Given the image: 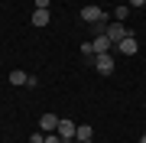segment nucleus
Wrapping results in <instances>:
<instances>
[{
  "label": "nucleus",
  "instance_id": "ddd939ff",
  "mask_svg": "<svg viewBox=\"0 0 146 143\" xmlns=\"http://www.w3.org/2000/svg\"><path fill=\"white\" fill-rule=\"evenodd\" d=\"M36 3V10H49V0H33Z\"/></svg>",
  "mask_w": 146,
  "mask_h": 143
},
{
  "label": "nucleus",
  "instance_id": "9b49d317",
  "mask_svg": "<svg viewBox=\"0 0 146 143\" xmlns=\"http://www.w3.org/2000/svg\"><path fill=\"white\" fill-rule=\"evenodd\" d=\"M29 143H46V133H42V130H36V133L29 137Z\"/></svg>",
  "mask_w": 146,
  "mask_h": 143
},
{
  "label": "nucleus",
  "instance_id": "423d86ee",
  "mask_svg": "<svg viewBox=\"0 0 146 143\" xmlns=\"http://www.w3.org/2000/svg\"><path fill=\"white\" fill-rule=\"evenodd\" d=\"M117 49H120V55H136V49H140V43H136V36L130 33V36H127V39H123V43H120Z\"/></svg>",
  "mask_w": 146,
  "mask_h": 143
},
{
  "label": "nucleus",
  "instance_id": "39448f33",
  "mask_svg": "<svg viewBox=\"0 0 146 143\" xmlns=\"http://www.w3.org/2000/svg\"><path fill=\"white\" fill-rule=\"evenodd\" d=\"M39 130H42V133H55V130H58V117H55V114H42Z\"/></svg>",
  "mask_w": 146,
  "mask_h": 143
},
{
  "label": "nucleus",
  "instance_id": "2eb2a0df",
  "mask_svg": "<svg viewBox=\"0 0 146 143\" xmlns=\"http://www.w3.org/2000/svg\"><path fill=\"white\" fill-rule=\"evenodd\" d=\"M140 143H146V133H143V137H140Z\"/></svg>",
  "mask_w": 146,
  "mask_h": 143
},
{
  "label": "nucleus",
  "instance_id": "dca6fc26",
  "mask_svg": "<svg viewBox=\"0 0 146 143\" xmlns=\"http://www.w3.org/2000/svg\"><path fill=\"white\" fill-rule=\"evenodd\" d=\"M65 143H78V140H65Z\"/></svg>",
  "mask_w": 146,
  "mask_h": 143
},
{
  "label": "nucleus",
  "instance_id": "9d476101",
  "mask_svg": "<svg viewBox=\"0 0 146 143\" xmlns=\"http://www.w3.org/2000/svg\"><path fill=\"white\" fill-rule=\"evenodd\" d=\"M127 13H130V7H127V3H120L117 10H114V20H117V23H123V20H127Z\"/></svg>",
  "mask_w": 146,
  "mask_h": 143
},
{
  "label": "nucleus",
  "instance_id": "0eeeda50",
  "mask_svg": "<svg viewBox=\"0 0 146 143\" xmlns=\"http://www.w3.org/2000/svg\"><path fill=\"white\" fill-rule=\"evenodd\" d=\"M75 140H78V143H94V130L88 127V124H81L78 133H75Z\"/></svg>",
  "mask_w": 146,
  "mask_h": 143
},
{
  "label": "nucleus",
  "instance_id": "f03ea898",
  "mask_svg": "<svg viewBox=\"0 0 146 143\" xmlns=\"http://www.w3.org/2000/svg\"><path fill=\"white\" fill-rule=\"evenodd\" d=\"M94 72H98V75H110V72H114V55H110V52L94 55Z\"/></svg>",
  "mask_w": 146,
  "mask_h": 143
},
{
  "label": "nucleus",
  "instance_id": "4468645a",
  "mask_svg": "<svg viewBox=\"0 0 146 143\" xmlns=\"http://www.w3.org/2000/svg\"><path fill=\"white\" fill-rule=\"evenodd\" d=\"M127 7H146V0H127Z\"/></svg>",
  "mask_w": 146,
  "mask_h": 143
},
{
  "label": "nucleus",
  "instance_id": "1a4fd4ad",
  "mask_svg": "<svg viewBox=\"0 0 146 143\" xmlns=\"http://www.w3.org/2000/svg\"><path fill=\"white\" fill-rule=\"evenodd\" d=\"M26 81H29V75H26V72H20V69L10 72V85H26Z\"/></svg>",
  "mask_w": 146,
  "mask_h": 143
},
{
  "label": "nucleus",
  "instance_id": "20e7f679",
  "mask_svg": "<svg viewBox=\"0 0 146 143\" xmlns=\"http://www.w3.org/2000/svg\"><path fill=\"white\" fill-rule=\"evenodd\" d=\"M91 46H94V55H104V52H110V46H114V43H110L104 33H101V36H94V39H91Z\"/></svg>",
  "mask_w": 146,
  "mask_h": 143
},
{
  "label": "nucleus",
  "instance_id": "f257e3e1",
  "mask_svg": "<svg viewBox=\"0 0 146 143\" xmlns=\"http://www.w3.org/2000/svg\"><path fill=\"white\" fill-rule=\"evenodd\" d=\"M104 36H107V39H110V43H114V46H120V43H123L127 36H130V29H127L123 23H117V20H110L107 26H104Z\"/></svg>",
  "mask_w": 146,
  "mask_h": 143
},
{
  "label": "nucleus",
  "instance_id": "7ed1b4c3",
  "mask_svg": "<svg viewBox=\"0 0 146 143\" xmlns=\"http://www.w3.org/2000/svg\"><path fill=\"white\" fill-rule=\"evenodd\" d=\"M58 137L62 140H75V133H78V124H72V120H58Z\"/></svg>",
  "mask_w": 146,
  "mask_h": 143
},
{
  "label": "nucleus",
  "instance_id": "6e6552de",
  "mask_svg": "<svg viewBox=\"0 0 146 143\" xmlns=\"http://www.w3.org/2000/svg\"><path fill=\"white\" fill-rule=\"evenodd\" d=\"M33 26H49V20H52V16H49V10H33Z\"/></svg>",
  "mask_w": 146,
  "mask_h": 143
},
{
  "label": "nucleus",
  "instance_id": "f8f14e48",
  "mask_svg": "<svg viewBox=\"0 0 146 143\" xmlns=\"http://www.w3.org/2000/svg\"><path fill=\"white\" fill-rule=\"evenodd\" d=\"M46 143H65V140L58 137V133H46Z\"/></svg>",
  "mask_w": 146,
  "mask_h": 143
}]
</instances>
